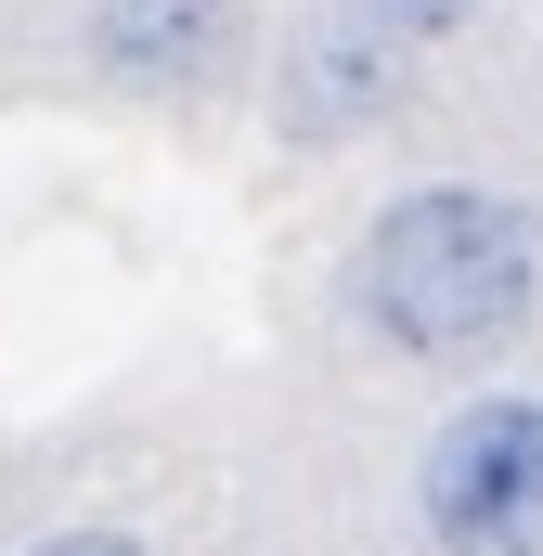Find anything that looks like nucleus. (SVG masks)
<instances>
[{
	"label": "nucleus",
	"mask_w": 543,
	"mask_h": 556,
	"mask_svg": "<svg viewBox=\"0 0 543 556\" xmlns=\"http://www.w3.org/2000/svg\"><path fill=\"white\" fill-rule=\"evenodd\" d=\"M272 117H285V142H363V130H389V117H402V52H389L363 13H324V26L285 39Z\"/></svg>",
	"instance_id": "7ed1b4c3"
},
{
	"label": "nucleus",
	"mask_w": 543,
	"mask_h": 556,
	"mask_svg": "<svg viewBox=\"0 0 543 556\" xmlns=\"http://www.w3.org/2000/svg\"><path fill=\"white\" fill-rule=\"evenodd\" d=\"M26 556H142V544L117 531V518H65V531H39Z\"/></svg>",
	"instance_id": "423d86ee"
},
{
	"label": "nucleus",
	"mask_w": 543,
	"mask_h": 556,
	"mask_svg": "<svg viewBox=\"0 0 543 556\" xmlns=\"http://www.w3.org/2000/svg\"><path fill=\"white\" fill-rule=\"evenodd\" d=\"M247 52V0H91V65L130 91H220Z\"/></svg>",
	"instance_id": "20e7f679"
},
{
	"label": "nucleus",
	"mask_w": 543,
	"mask_h": 556,
	"mask_svg": "<svg viewBox=\"0 0 543 556\" xmlns=\"http://www.w3.org/2000/svg\"><path fill=\"white\" fill-rule=\"evenodd\" d=\"M414 505H427V544L440 556H531L543 544V402L492 389V402L440 415Z\"/></svg>",
	"instance_id": "f03ea898"
},
{
	"label": "nucleus",
	"mask_w": 543,
	"mask_h": 556,
	"mask_svg": "<svg viewBox=\"0 0 543 556\" xmlns=\"http://www.w3.org/2000/svg\"><path fill=\"white\" fill-rule=\"evenodd\" d=\"M350 311L402 363H492V350H518L531 337V207L492 194V181L389 194L363 260H350Z\"/></svg>",
	"instance_id": "f257e3e1"
},
{
	"label": "nucleus",
	"mask_w": 543,
	"mask_h": 556,
	"mask_svg": "<svg viewBox=\"0 0 543 556\" xmlns=\"http://www.w3.org/2000/svg\"><path fill=\"white\" fill-rule=\"evenodd\" d=\"M363 26H376L389 52H414V39H466L479 0H363Z\"/></svg>",
	"instance_id": "39448f33"
}]
</instances>
